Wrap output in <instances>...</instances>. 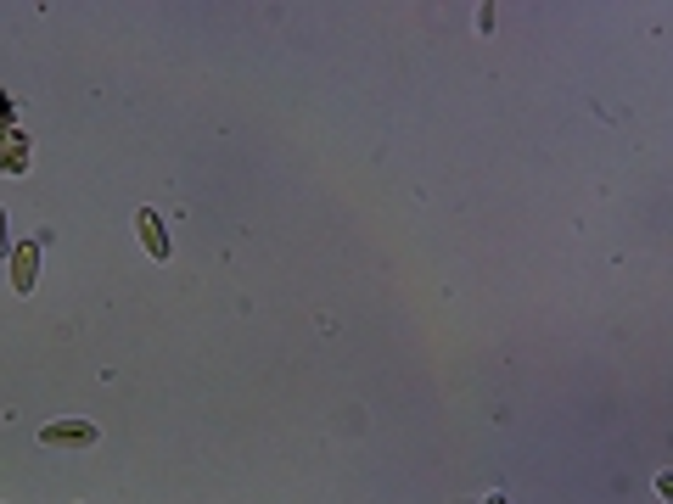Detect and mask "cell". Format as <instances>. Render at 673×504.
<instances>
[{"label":"cell","instance_id":"5b68a950","mask_svg":"<svg viewBox=\"0 0 673 504\" xmlns=\"http://www.w3.org/2000/svg\"><path fill=\"white\" fill-rule=\"evenodd\" d=\"M488 504H511V499H500V493H494V499H488Z\"/></svg>","mask_w":673,"mask_h":504},{"label":"cell","instance_id":"277c9868","mask_svg":"<svg viewBox=\"0 0 673 504\" xmlns=\"http://www.w3.org/2000/svg\"><path fill=\"white\" fill-rule=\"evenodd\" d=\"M0 252H12V236H6V213H0Z\"/></svg>","mask_w":673,"mask_h":504},{"label":"cell","instance_id":"6da1fadb","mask_svg":"<svg viewBox=\"0 0 673 504\" xmlns=\"http://www.w3.org/2000/svg\"><path fill=\"white\" fill-rule=\"evenodd\" d=\"M40 443H51V448H68V443H96V426L90 420H51L40 432Z\"/></svg>","mask_w":673,"mask_h":504},{"label":"cell","instance_id":"7a4b0ae2","mask_svg":"<svg viewBox=\"0 0 673 504\" xmlns=\"http://www.w3.org/2000/svg\"><path fill=\"white\" fill-rule=\"evenodd\" d=\"M34 275H40V241H23L12 252V286L17 292H34Z\"/></svg>","mask_w":673,"mask_h":504},{"label":"cell","instance_id":"3957f363","mask_svg":"<svg viewBox=\"0 0 673 504\" xmlns=\"http://www.w3.org/2000/svg\"><path fill=\"white\" fill-rule=\"evenodd\" d=\"M135 230H141V247L152 258H169V236H163V219L152 208H135Z\"/></svg>","mask_w":673,"mask_h":504}]
</instances>
